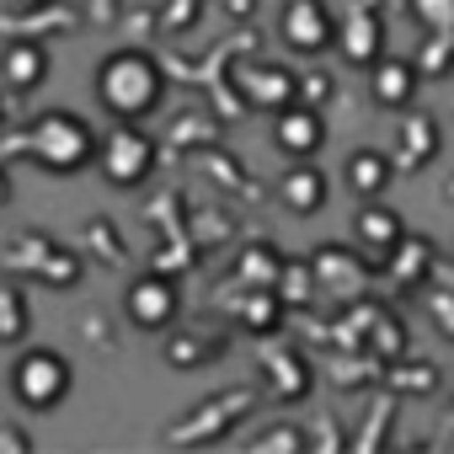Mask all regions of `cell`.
I'll use <instances>...</instances> for the list:
<instances>
[{"label":"cell","instance_id":"obj_7","mask_svg":"<svg viewBox=\"0 0 454 454\" xmlns=\"http://www.w3.org/2000/svg\"><path fill=\"white\" fill-rule=\"evenodd\" d=\"M273 145H278L289 160H310V155L326 145V123H321V113L305 107V102L278 107V113H273Z\"/></svg>","mask_w":454,"mask_h":454},{"label":"cell","instance_id":"obj_12","mask_svg":"<svg viewBox=\"0 0 454 454\" xmlns=\"http://www.w3.org/2000/svg\"><path fill=\"white\" fill-rule=\"evenodd\" d=\"M278 198H284V208L289 214H316V208H326V176H321V166H289L284 176H278Z\"/></svg>","mask_w":454,"mask_h":454},{"label":"cell","instance_id":"obj_21","mask_svg":"<svg viewBox=\"0 0 454 454\" xmlns=\"http://www.w3.org/2000/svg\"><path fill=\"white\" fill-rule=\"evenodd\" d=\"M369 348H374L380 358H395V353H401V326H395L390 316H380V326H374V337H369Z\"/></svg>","mask_w":454,"mask_h":454},{"label":"cell","instance_id":"obj_24","mask_svg":"<svg viewBox=\"0 0 454 454\" xmlns=\"http://www.w3.org/2000/svg\"><path fill=\"white\" fill-rule=\"evenodd\" d=\"M0 198H6V176H0Z\"/></svg>","mask_w":454,"mask_h":454},{"label":"cell","instance_id":"obj_2","mask_svg":"<svg viewBox=\"0 0 454 454\" xmlns=\"http://www.w3.org/2000/svg\"><path fill=\"white\" fill-rule=\"evenodd\" d=\"M43 171H81L97 160V129L81 118V113H43L22 139H17Z\"/></svg>","mask_w":454,"mask_h":454},{"label":"cell","instance_id":"obj_26","mask_svg":"<svg viewBox=\"0 0 454 454\" xmlns=\"http://www.w3.org/2000/svg\"><path fill=\"white\" fill-rule=\"evenodd\" d=\"M0 118H6V102H0Z\"/></svg>","mask_w":454,"mask_h":454},{"label":"cell","instance_id":"obj_17","mask_svg":"<svg viewBox=\"0 0 454 454\" xmlns=\"http://www.w3.org/2000/svg\"><path fill=\"white\" fill-rule=\"evenodd\" d=\"M411 12L427 22L433 43H449L454 49V0H411Z\"/></svg>","mask_w":454,"mask_h":454},{"label":"cell","instance_id":"obj_1","mask_svg":"<svg viewBox=\"0 0 454 454\" xmlns=\"http://www.w3.org/2000/svg\"><path fill=\"white\" fill-rule=\"evenodd\" d=\"M166 97V70L145 49H113L97 65V102L113 118H150Z\"/></svg>","mask_w":454,"mask_h":454},{"label":"cell","instance_id":"obj_22","mask_svg":"<svg viewBox=\"0 0 454 454\" xmlns=\"http://www.w3.org/2000/svg\"><path fill=\"white\" fill-rule=\"evenodd\" d=\"M257 449H289V454H294V449H305V438H300V433H289V427H278V433H268Z\"/></svg>","mask_w":454,"mask_h":454},{"label":"cell","instance_id":"obj_16","mask_svg":"<svg viewBox=\"0 0 454 454\" xmlns=\"http://www.w3.org/2000/svg\"><path fill=\"white\" fill-rule=\"evenodd\" d=\"M433 145H438V134H433V118H411V123L401 129V155H395V166L417 171V160H422Z\"/></svg>","mask_w":454,"mask_h":454},{"label":"cell","instance_id":"obj_15","mask_svg":"<svg viewBox=\"0 0 454 454\" xmlns=\"http://www.w3.org/2000/svg\"><path fill=\"white\" fill-rule=\"evenodd\" d=\"M390 176H395V166H390L380 150H358V155L348 160V187H353L358 198H380Z\"/></svg>","mask_w":454,"mask_h":454},{"label":"cell","instance_id":"obj_14","mask_svg":"<svg viewBox=\"0 0 454 454\" xmlns=\"http://www.w3.org/2000/svg\"><path fill=\"white\" fill-rule=\"evenodd\" d=\"M385 268H390L395 289H417V284L427 278V268H433V247H427L422 236H401V247L385 257Z\"/></svg>","mask_w":454,"mask_h":454},{"label":"cell","instance_id":"obj_13","mask_svg":"<svg viewBox=\"0 0 454 454\" xmlns=\"http://www.w3.org/2000/svg\"><path fill=\"white\" fill-rule=\"evenodd\" d=\"M0 70H6V86H12V91H33V86H43V75H49V49H43L38 38H17V43L6 49V59H0Z\"/></svg>","mask_w":454,"mask_h":454},{"label":"cell","instance_id":"obj_18","mask_svg":"<svg viewBox=\"0 0 454 454\" xmlns=\"http://www.w3.org/2000/svg\"><path fill=\"white\" fill-rule=\"evenodd\" d=\"M27 332V305H22V294L17 289H0V337H22Z\"/></svg>","mask_w":454,"mask_h":454},{"label":"cell","instance_id":"obj_23","mask_svg":"<svg viewBox=\"0 0 454 454\" xmlns=\"http://www.w3.org/2000/svg\"><path fill=\"white\" fill-rule=\"evenodd\" d=\"M0 449H27V433H0Z\"/></svg>","mask_w":454,"mask_h":454},{"label":"cell","instance_id":"obj_10","mask_svg":"<svg viewBox=\"0 0 454 454\" xmlns=\"http://www.w3.org/2000/svg\"><path fill=\"white\" fill-rule=\"evenodd\" d=\"M353 236L364 241V252H369V257H380V262H385V257L401 247L406 224H401V214H395V208L369 203V208H358V219H353Z\"/></svg>","mask_w":454,"mask_h":454},{"label":"cell","instance_id":"obj_25","mask_svg":"<svg viewBox=\"0 0 454 454\" xmlns=\"http://www.w3.org/2000/svg\"><path fill=\"white\" fill-rule=\"evenodd\" d=\"M449 422H454V401H449Z\"/></svg>","mask_w":454,"mask_h":454},{"label":"cell","instance_id":"obj_11","mask_svg":"<svg viewBox=\"0 0 454 454\" xmlns=\"http://www.w3.org/2000/svg\"><path fill=\"white\" fill-rule=\"evenodd\" d=\"M369 91H374L380 107H406V102L417 97V65L380 54V59L369 65Z\"/></svg>","mask_w":454,"mask_h":454},{"label":"cell","instance_id":"obj_9","mask_svg":"<svg viewBox=\"0 0 454 454\" xmlns=\"http://www.w3.org/2000/svg\"><path fill=\"white\" fill-rule=\"evenodd\" d=\"M337 49H342L348 65H374V59L385 54V27H380V17L364 12V6H353V17L337 27Z\"/></svg>","mask_w":454,"mask_h":454},{"label":"cell","instance_id":"obj_5","mask_svg":"<svg viewBox=\"0 0 454 454\" xmlns=\"http://www.w3.org/2000/svg\"><path fill=\"white\" fill-rule=\"evenodd\" d=\"M278 33L294 54H321V49L337 43V17H332L326 0H284Z\"/></svg>","mask_w":454,"mask_h":454},{"label":"cell","instance_id":"obj_8","mask_svg":"<svg viewBox=\"0 0 454 454\" xmlns=\"http://www.w3.org/2000/svg\"><path fill=\"white\" fill-rule=\"evenodd\" d=\"M236 86H241V97L252 107H268V113L300 102V75H289L284 65H257V59L252 65H236Z\"/></svg>","mask_w":454,"mask_h":454},{"label":"cell","instance_id":"obj_6","mask_svg":"<svg viewBox=\"0 0 454 454\" xmlns=\"http://www.w3.org/2000/svg\"><path fill=\"white\" fill-rule=\"evenodd\" d=\"M123 310H129V321H134L139 332H166V326L176 321V310H182V294H176V284H171V278L145 273V278H134V284H129Z\"/></svg>","mask_w":454,"mask_h":454},{"label":"cell","instance_id":"obj_20","mask_svg":"<svg viewBox=\"0 0 454 454\" xmlns=\"http://www.w3.org/2000/svg\"><path fill=\"white\" fill-rule=\"evenodd\" d=\"M268 364H273V374H284V395H289V401L305 395V369H300L289 353H268Z\"/></svg>","mask_w":454,"mask_h":454},{"label":"cell","instance_id":"obj_4","mask_svg":"<svg viewBox=\"0 0 454 454\" xmlns=\"http://www.w3.org/2000/svg\"><path fill=\"white\" fill-rule=\"evenodd\" d=\"M97 166L113 187H139L155 171V139L139 129V118H118L97 139Z\"/></svg>","mask_w":454,"mask_h":454},{"label":"cell","instance_id":"obj_19","mask_svg":"<svg viewBox=\"0 0 454 454\" xmlns=\"http://www.w3.org/2000/svg\"><path fill=\"white\" fill-rule=\"evenodd\" d=\"M438 385V369L433 364H401L395 369V390H406V395H427Z\"/></svg>","mask_w":454,"mask_h":454},{"label":"cell","instance_id":"obj_3","mask_svg":"<svg viewBox=\"0 0 454 454\" xmlns=\"http://www.w3.org/2000/svg\"><path fill=\"white\" fill-rule=\"evenodd\" d=\"M70 380H75V369L54 348H22L17 364H12V395L27 411H54L70 395Z\"/></svg>","mask_w":454,"mask_h":454}]
</instances>
